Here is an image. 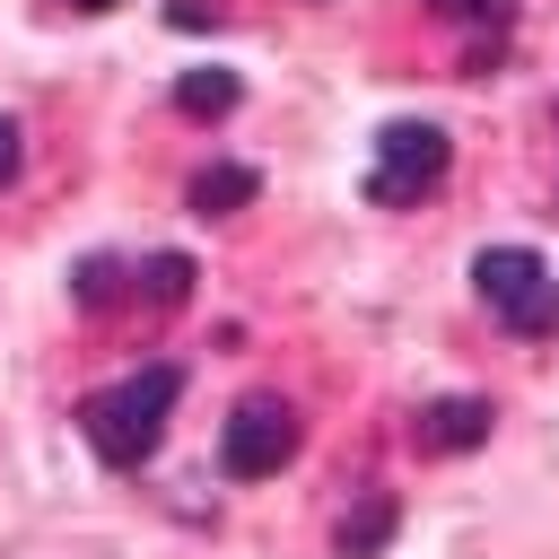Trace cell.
<instances>
[{"instance_id": "obj_1", "label": "cell", "mask_w": 559, "mask_h": 559, "mask_svg": "<svg viewBox=\"0 0 559 559\" xmlns=\"http://www.w3.org/2000/svg\"><path fill=\"white\" fill-rule=\"evenodd\" d=\"M175 393H183V376H175V367H140V376L105 384V393L87 402V445H96L114 472L148 463V454H157V437H166V419H175Z\"/></svg>"}, {"instance_id": "obj_2", "label": "cell", "mask_w": 559, "mask_h": 559, "mask_svg": "<svg viewBox=\"0 0 559 559\" xmlns=\"http://www.w3.org/2000/svg\"><path fill=\"white\" fill-rule=\"evenodd\" d=\"M472 297L515 341H550L559 332V271L542 253H524V245H480L472 253Z\"/></svg>"}, {"instance_id": "obj_3", "label": "cell", "mask_w": 559, "mask_h": 559, "mask_svg": "<svg viewBox=\"0 0 559 559\" xmlns=\"http://www.w3.org/2000/svg\"><path fill=\"white\" fill-rule=\"evenodd\" d=\"M445 157H454V148H445L437 122H384L376 166H367V201H376V210H419V201L437 192Z\"/></svg>"}, {"instance_id": "obj_4", "label": "cell", "mask_w": 559, "mask_h": 559, "mask_svg": "<svg viewBox=\"0 0 559 559\" xmlns=\"http://www.w3.org/2000/svg\"><path fill=\"white\" fill-rule=\"evenodd\" d=\"M288 454H297V411L280 393H245L218 428V463L236 480H271V472H288Z\"/></svg>"}, {"instance_id": "obj_5", "label": "cell", "mask_w": 559, "mask_h": 559, "mask_svg": "<svg viewBox=\"0 0 559 559\" xmlns=\"http://www.w3.org/2000/svg\"><path fill=\"white\" fill-rule=\"evenodd\" d=\"M489 437V402L480 393H454V402H428L419 411V445L428 454H463V445H480Z\"/></svg>"}, {"instance_id": "obj_6", "label": "cell", "mask_w": 559, "mask_h": 559, "mask_svg": "<svg viewBox=\"0 0 559 559\" xmlns=\"http://www.w3.org/2000/svg\"><path fill=\"white\" fill-rule=\"evenodd\" d=\"M236 96H245V70H218V61H201V70H183V79H175V105H183L192 122H218Z\"/></svg>"}, {"instance_id": "obj_7", "label": "cell", "mask_w": 559, "mask_h": 559, "mask_svg": "<svg viewBox=\"0 0 559 559\" xmlns=\"http://www.w3.org/2000/svg\"><path fill=\"white\" fill-rule=\"evenodd\" d=\"M253 192H262V175H253V166H236V157H227V166H201V175H192V210H201V218H236V210H245Z\"/></svg>"}, {"instance_id": "obj_8", "label": "cell", "mask_w": 559, "mask_h": 559, "mask_svg": "<svg viewBox=\"0 0 559 559\" xmlns=\"http://www.w3.org/2000/svg\"><path fill=\"white\" fill-rule=\"evenodd\" d=\"M393 524H402V507H393L384 489H367V498L349 507V524H341V559H376V550L393 542Z\"/></svg>"}, {"instance_id": "obj_9", "label": "cell", "mask_w": 559, "mask_h": 559, "mask_svg": "<svg viewBox=\"0 0 559 559\" xmlns=\"http://www.w3.org/2000/svg\"><path fill=\"white\" fill-rule=\"evenodd\" d=\"M445 17H463V26H480V70L498 61V35L515 26V0H437Z\"/></svg>"}, {"instance_id": "obj_10", "label": "cell", "mask_w": 559, "mask_h": 559, "mask_svg": "<svg viewBox=\"0 0 559 559\" xmlns=\"http://www.w3.org/2000/svg\"><path fill=\"white\" fill-rule=\"evenodd\" d=\"M183 288H192V262H183V253H148V262H140V297H148V306H175Z\"/></svg>"}, {"instance_id": "obj_11", "label": "cell", "mask_w": 559, "mask_h": 559, "mask_svg": "<svg viewBox=\"0 0 559 559\" xmlns=\"http://www.w3.org/2000/svg\"><path fill=\"white\" fill-rule=\"evenodd\" d=\"M17 166H26V131L0 114V183H17Z\"/></svg>"}, {"instance_id": "obj_12", "label": "cell", "mask_w": 559, "mask_h": 559, "mask_svg": "<svg viewBox=\"0 0 559 559\" xmlns=\"http://www.w3.org/2000/svg\"><path fill=\"white\" fill-rule=\"evenodd\" d=\"M61 9H79V17H96V9H122V0H61Z\"/></svg>"}]
</instances>
